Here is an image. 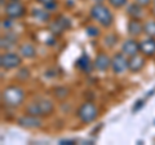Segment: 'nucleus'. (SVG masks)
Wrapping results in <instances>:
<instances>
[{
	"mask_svg": "<svg viewBox=\"0 0 155 145\" xmlns=\"http://www.w3.org/2000/svg\"><path fill=\"white\" fill-rule=\"evenodd\" d=\"M2 7L4 8V0H2Z\"/></svg>",
	"mask_w": 155,
	"mask_h": 145,
	"instance_id": "33",
	"label": "nucleus"
},
{
	"mask_svg": "<svg viewBox=\"0 0 155 145\" xmlns=\"http://www.w3.org/2000/svg\"><path fill=\"white\" fill-rule=\"evenodd\" d=\"M111 67L115 74H123L125 69H128V60L125 59V55L122 53H115L111 59Z\"/></svg>",
	"mask_w": 155,
	"mask_h": 145,
	"instance_id": "8",
	"label": "nucleus"
},
{
	"mask_svg": "<svg viewBox=\"0 0 155 145\" xmlns=\"http://www.w3.org/2000/svg\"><path fill=\"white\" fill-rule=\"evenodd\" d=\"M17 123L19 127H23V128H39L43 124L40 117L31 115V114H26V115L19 117L17 119Z\"/></svg>",
	"mask_w": 155,
	"mask_h": 145,
	"instance_id": "6",
	"label": "nucleus"
},
{
	"mask_svg": "<svg viewBox=\"0 0 155 145\" xmlns=\"http://www.w3.org/2000/svg\"><path fill=\"white\" fill-rule=\"evenodd\" d=\"M97 115H98V108H97L93 103H91V101L83 103L76 112V117L84 124L92 123L97 118Z\"/></svg>",
	"mask_w": 155,
	"mask_h": 145,
	"instance_id": "4",
	"label": "nucleus"
},
{
	"mask_svg": "<svg viewBox=\"0 0 155 145\" xmlns=\"http://www.w3.org/2000/svg\"><path fill=\"white\" fill-rule=\"evenodd\" d=\"M32 16L39 21L43 22H48L49 21V13L47 12V9H34L32 11Z\"/></svg>",
	"mask_w": 155,
	"mask_h": 145,
	"instance_id": "19",
	"label": "nucleus"
},
{
	"mask_svg": "<svg viewBox=\"0 0 155 145\" xmlns=\"http://www.w3.org/2000/svg\"><path fill=\"white\" fill-rule=\"evenodd\" d=\"M127 29H128V34H130L132 36H137L143 32V25L137 18H132V20L128 22Z\"/></svg>",
	"mask_w": 155,
	"mask_h": 145,
	"instance_id": "14",
	"label": "nucleus"
},
{
	"mask_svg": "<svg viewBox=\"0 0 155 145\" xmlns=\"http://www.w3.org/2000/svg\"><path fill=\"white\" fill-rule=\"evenodd\" d=\"M36 2H39L40 4H43V5H45V4H49V3H53L56 2V0H36Z\"/></svg>",
	"mask_w": 155,
	"mask_h": 145,
	"instance_id": "31",
	"label": "nucleus"
},
{
	"mask_svg": "<svg viewBox=\"0 0 155 145\" xmlns=\"http://www.w3.org/2000/svg\"><path fill=\"white\" fill-rule=\"evenodd\" d=\"M109 66H111V59L104 52L98 53V55L96 56L94 62H93V67L98 71H106L109 69Z\"/></svg>",
	"mask_w": 155,
	"mask_h": 145,
	"instance_id": "10",
	"label": "nucleus"
},
{
	"mask_svg": "<svg viewBox=\"0 0 155 145\" xmlns=\"http://www.w3.org/2000/svg\"><path fill=\"white\" fill-rule=\"evenodd\" d=\"M17 44V35L13 32H8L4 36H2V42H0V46H2L3 49H11L12 47H14Z\"/></svg>",
	"mask_w": 155,
	"mask_h": 145,
	"instance_id": "15",
	"label": "nucleus"
},
{
	"mask_svg": "<svg viewBox=\"0 0 155 145\" xmlns=\"http://www.w3.org/2000/svg\"><path fill=\"white\" fill-rule=\"evenodd\" d=\"M23 13H25V7H23L19 2H11V3L7 4L5 14L9 18H12V20L19 18L21 16H23Z\"/></svg>",
	"mask_w": 155,
	"mask_h": 145,
	"instance_id": "9",
	"label": "nucleus"
},
{
	"mask_svg": "<svg viewBox=\"0 0 155 145\" xmlns=\"http://www.w3.org/2000/svg\"><path fill=\"white\" fill-rule=\"evenodd\" d=\"M61 145H72V144H75L74 140H61L60 141Z\"/></svg>",
	"mask_w": 155,
	"mask_h": 145,
	"instance_id": "30",
	"label": "nucleus"
},
{
	"mask_svg": "<svg viewBox=\"0 0 155 145\" xmlns=\"http://www.w3.org/2000/svg\"><path fill=\"white\" fill-rule=\"evenodd\" d=\"M54 112V104L51 100L47 99H39L30 103L26 108V113L36 117H47Z\"/></svg>",
	"mask_w": 155,
	"mask_h": 145,
	"instance_id": "2",
	"label": "nucleus"
},
{
	"mask_svg": "<svg viewBox=\"0 0 155 145\" xmlns=\"http://www.w3.org/2000/svg\"><path fill=\"white\" fill-rule=\"evenodd\" d=\"M136 3H138L140 5H142V7H145V5H149L150 3H151V0H134Z\"/></svg>",
	"mask_w": 155,
	"mask_h": 145,
	"instance_id": "29",
	"label": "nucleus"
},
{
	"mask_svg": "<svg viewBox=\"0 0 155 145\" xmlns=\"http://www.w3.org/2000/svg\"><path fill=\"white\" fill-rule=\"evenodd\" d=\"M153 14H154V16H155V8L153 9Z\"/></svg>",
	"mask_w": 155,
	"mask_h": 145,
	"instance_id": "34",
	"label": "nucleus"
},
{
	"mask_svg": "<svg viewBox=\"0 0 155 145\" xmlns=\"http://www.w3.org/2000/svg\"><path fill=\"white\" fill-rule=\"evenodd\" d=\"M44 8L47 9V11H54V9L57 8V3L56 2H53V3H49V4H45L44 5Z\"/></svg>",
	"mask_w": 155,
	"mask_h": 145,
	"instance_id": "27",
	"label": "nucleus"
},
{
	"mask_svg": "<svg viewBox=\"0 0 155 145\" xmlns=\"http://www.w3.org/2000/svg\"><path fill=\"white\" fill-rule=\"evenodd\" d=\"M69 88H66V87H56L54 89H53V95H54V97L58 99V100H64L66 99L67 96H69Z\"/></svg>",
	"mask_w": 155,
	"mask_h": 145,
	"instance_id": "20",
	"label": "nucleus"
},
{
	"mask_svg": "<svg viewBox=\"0 0 155 145\" xmlns=\"http://www.w3.org/2000/svg\"><path fill=\"white\" fill-rule=\"evenodd\" d=\"M93 2H96V3H102L104 0H93Z\"/></svg>",
	"mask_w": 155,
	"mask_h": 145,
	"instance_id": "32",
	"label": "nucleus"
},
{
	"mask_svg": "<svg viewBox=\"0 0 155 145\" xmlns=\"http://www.w3.org/2000/svg\"><path fill=\"white\" fill-rule=\"evenodd\" d=\"M28 78V69H21L17 72V79L19 80H26Z\"/></svg>",
	"mask_w": 155,
	"mask_h": 145,
	"instance_id": "25",
	"label": "nucleus"
},
{
	"mask_svg": "<svg viewBox=\"0 0 155 145\" xmlns=\"http://www.w3.org/2000/svg\"><path fill=\"white\" fill-rule=\"evenodd\" d=\"M128 0H109V3L113 5L114 8H122L127 4Z\"/></svg>",
	"mask_w": 155,
	"mask_h": 145,
	"instance_id": "24",
	"label": "nucleus"
},
{
	"mask_svg": "<svg viewBox=\"0 0 155 145\" xmlns=\"http://www.w3.org/2000/svg\"><path fill=\"white\" fill-rule=\"evenodd\" d=\"M91 16L93 17V20H96L100 25H102L104 27H110L114 22L113 13L109 11L107 7H105L102 3H96L91 9Z\"/></svg>",
	"mask_w": 155,
	"mask_h": 145,
	"instance_id": "3",
	"label": "nucleus"
},
{
	"mask_svg": "<svg viewBox=\"0 0 155 145\" xmlns=\"http://www.w3.org/2000/svg\"><path fill=\"white\" fill-rule=\"evenodd\" d=\"M21 65V57L17 53H4L0 57V66L3 69H14Z\"/></svg>",
	"mask_w": 155,
	"mask_h": 145,
	"instance_id": "7",
	"label": "nucleus"
},
{
	"mask_svg": "<svg viewBox=\"0 0 155 145\" xmlns=\"http://www.w3.org/2000/svg\"><path fill=\"white\" fill-rule=\"evenodd\" d=\"M142 106H143V101H142V100H138V101H136V105L133 106L132 112H133V113H136V112H137L138 109H141Z\"/></svg>",
	"mask_w": 155,
	"mask_h": 145,
	"instance_id": "26",
	"label": "nucleus"
},
{
	"mask_svg": "<svg viewBox=\"0 0 155 145\" xmlns=\"http://www.w3.org/2000/svg\"><path fill=\"white\" fill-rule=\"evenodd\" d=\"M11 2H19V0H11Z\"/></svg>",
	"mask_w": 155,
	"mask_h": 145,
	"instance_id": "35",
	"label": "nucleus"
},
{
	"mask_svg": "<svg viewBox=\"0 0 155 145\" xmlns=\"http://www.w3.org/2000/svg\"><path fill=\"white\" fill-rule=\"evenodd\" d=\"M2 100L3 104L9 106V108H17L25 100V92L18 86H8L3 89Z\"/></svg>",
	"mask_w": 155,
	"mask_h": 145,
	"instance_id": "1",
	"label": "nucleus"
},
{
	"mask_svg": "<svg viewBox=\"0 0 155 145\" xmlns=\"http://www.w3.org/2000/svg\"><path fill=\"white\" fill-rule=\"evenodd\" d=\"M70 27H71L70 18H67L65 16H60L49 25V31L53 35H61L62 32L66 31L67 29H70Z\"/></svg>",
	"mask_w": 155,
	"mask_h": 145,
	"instance_id": "5",
	"label": "nucleus"
},
{
	"mask_svg": "<svg viewBox=\"0 0 155 145\" xmlns=\"http://www.w3.org/2000/svg\"><path fill=\"white\" fill-rule=\"evenodd\" d=\"M145 66V59L140 55L128 57V70L132 72H137Z\"/></svg>",
	"mask_w": 155,
	"mask_h": 145,
	"instance_id": "13",
	"label": "nucleus"
},
{
	"mask_svg": "<svg viewBox=\"0 0 155 145\" xmlns=\"http://www.w3.org/2000/svg\"><path fill=\"white\" fill-rule=\"evenodd\" d=\"M87 34H88L89 36H98L100 30H98V27H96V26H88L87 27Z\"/></svg>",
	"mask_w": 155,
	"mask_h": 145,
	"instance_id": "23",
	"label": "nucleus"
},
{
	"mask_svg": "<svg viewBox=\"0 0 155 145\" xmlns=\"http://www.w3.org/2000/svg\"><path fill=\"white\" fill-rule=\"evenodd\" d=\"M76 66L79 67V69L83 71V72H91L92 70V62H91V59L88 55H85V53H83L79 60L76 61Z\"/></svg>",
	"mask_w": 155,
	"mask_h": 145,
	"instance_id": "16",
	"label": "nucleus"
},
{
	"mask_svg": "<svg viewBox=\"0 0 155 145\" xmlns=\"http://www.w3.org/2000/svg\"><path fill=\"white\" fill-rule=\"evenodd\" d=\"M154 4H155V0H154Z\"/></svg>",
	"mask_w": 155,
	"mask_h": 145,
	"instance_id": "36",
	"label": "nucleus"
},
{
	"mask_svg": "<svg viewBox=\"0 0 155 145\" xmlns=\"http://www.w3.org/2000/svg\"><path fill=\"white\" fill-rule=\"evenodd\" d=\"M19 53H21L22 57H26V59H31L36 55V48L34 47L30 43H25L19 47Z\"/></svg>",
	"mask_w": 155,
	"mask_h": 145,
	"instance_id": "18",
	"label": "nucleus"
},
{
	"mask_svg": "<svg viewBox=\"0 0 155 145\" xmlns=\"http://www.w3.org/2000/svg\"><path fill=\"white\" fill-rule=\"evenodd\" d=\"M122 52L127 57H132V56L138 55V52H140V43H137L134 39L125 40L123 43V46H122Z\"/></svg>",
	"mask_w": 155,
	"mask_h": 145,
	"instance_id": "12",
	"label": "nucleus"
},
{
	"mask_svg": "<svg viewBox=\"0 0 155 145\" xmlns=\"http://www.w3.org/2000/svg\"><path fill=\"white\" fill-rule=\"evenodd\" d=\"M2 26H3V27H5V30H8V29H11V26H12V20L3 21V22H2Z\"/></svg>",
	"mask_w": 155,
	"mask_h": 145,
	"instance_id": "28",
	"label": "nucleus"
},
{
	"mask_svg": "<svg viewBox=\"0 0 155 145\" xmlns=\"http://www.w3.org/2000/svg\"><path fill=\"white\" fill-rule=\"evenodd\" d=\"M143 32L147 36H155V21H146L143 23Z\"/></svg>",
	"mask_w": 155,
	"mask_h": 145,
	"instance_id": "21",
	"label": "nucleus"
},
{
	"mask_svg": "<svg viewBox=\"0 0 155 145\" xmlns=\"http://www.w3.org/2000/svg\"><path fill=\"white\" fill-rule=\"evenodd\" d=\"M116 40H118L116 35H114V34H109V35L105 38V44L107 47H113V46L116 44Z\"/></svg>",
	"mask_w": 155,
	"mask_h": 145,
	"instance_id": "22",
	"label": "nucleus"
},
{
	"mask_svg": "<svg viewBox=\"0 0 155 145\" xmlns=\"http://www.w3.org/2000/svg\"><path fill=\"white\" fill-rule=\"evenodd\" d=\"M140 52L146 57H153L155 55V39L153 36H149L140 43Z\"/></svg>",
	"mask_w": 155,
	"mask_h": 145,
	"instance_id": "11",
	"label": "nucleus"
},
{
	"mask_svg": "<svg viewBox=\"0 0 155 145\" xmlns=\"http://www.w3.org/2000/svg\"><path fill=\"white\" fill-rule=\"evenodd\" d=\"M127 13L129 14L132 18H141L142 14H143V9H142V5H140L138 3H132L129 4L128 8H127Z\"/></svg>",
	"mask_w": 155,
	"mask_h": 145,
	"instance_id": "17",
	"label": "nucleus"
}]
</instances>
